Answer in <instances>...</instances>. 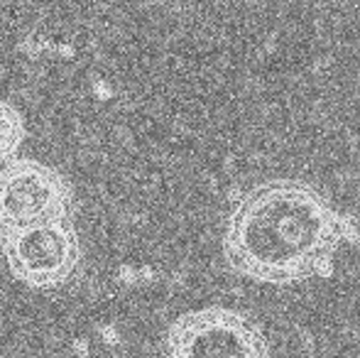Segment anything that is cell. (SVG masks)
<instances>
[{"instance_id":"cell-1","label":"cell","mask_w":360,"mask_h":358,"mask_svg":"<svg viewBox=\"0 0 360 358\" xmlns=\"http://www.w3.org/2000/svg\"><path fill=\"white\" fill-rule=\"evenodd\" d=\"M360 241L358 219L302 179H267L233 199L223 255L243 277L297 285L328 275L343 245Z\"/></svg>"},{"instance_id":"cell-2","label":"cell","mask_w":360,"mask_h":358,"mask_svg":"<svg viewBox=\"0 0 360 358\" xmlns=\"http://www.w3.org/2000/svg\"><path fill=\"white\" fill-rule=\"evenodd\" d=\"M165 358H270L262 331L228 307L181 314L167 331Z\"/></svg>"},{"instance_id":"cell-3","label":"cell","mask_w":360,"mask_h":358,"mask_svg":"<svg viewBox=\"0 0 360 358\" xmlns=\"http://www.w3.org/2000/svg\"><path fill=\"white\" fill-rule=\"evenodd\" d=\"M72 214V189L49 165L15 158L0 170V236L30 226L64 221Z\"/></svg>"},{"instance_id":"cell-4","label":"cell","mask_w":360,"mask_h":358,"mask_svg":"<svg viewBox=\"0 0 360 358\" xmlns=\"http://www.w3.org/2000/svg\"><path fill=\"white\" fill-rule=\"evenodd\" d=\"M0 241L13 277L34 290H57L79 268L81 245L72 219L13 231Z\"/></svg>"},{"instance_id":"cell-5","label":"cell","mask_w":360,"mask_h":358,"mask_svg":"<svg viewBox=\"0 0 360 358\" xmlns=\"http://www.w3.org/2000/svg\"><path fill=\"white\" fill-rule=\"evenodd\" d=\"M25 140V120L20 110L0 101V160H15Z\"/></svg>"}]
</instances>
